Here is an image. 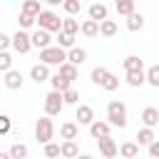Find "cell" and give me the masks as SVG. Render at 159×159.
I'll list each match as a JSON object with an SVG mask.
<instances>
[{
  "label": "cell",
  "mask_w": 159,
  "mask_h": 159,
  "mask_svg": "<svg viewBox=\"0 0 159 159\" xmlns=\"http://www.w3.org/2000/svg\"><path fill=\"white\" fill-rule=\"evenodd\" d=\"M107 122L109 127H117V129L127 127V104L122 99H112L107 104Z\"/></svg>",
  "instance_id": "6da1fadb"
},
{
  "label": "cell",
  "mask_w": 159,
  "mask_h": 159,
  "mask_svg": "<svg viewBox=\"0 0 159 159\" xmlns=\"http://www.w3.org/2000/svg\"><path fill=\"white\" fill-rule=\"evenodd\" d=\"M55 137V124H52V117H40L35 122V139L40 144H50Z\"/></svg>",
  "instance_id": "7a4b0ae2"
},
{
  "label": "cell",
  "mask_w": 159,
  "mask_h": 159,
  "mask_svg": "<svg viewBox=\"0 0 159 159\" xmlns=\"http://www.w3.org/2000/svg\"><path fill=\"white\" fill-rule=\"evenodd\" d=\"M40 62H42V65H47V67H52V65L62 67V65L67 62V52H65L62 47L52 45V47H47V50H42V52H40Z\"/></svg>",
  "instance_id": "3957f363"
},
{
  "label": "cell",
  "mask_w": 159,
  "mask_h": 159,
  "mask_svg": "<svg viewBox=\"0 0 159 159\" xmlns=\"http://www.w3.org/2000/svg\"><path fill=\"white\" fill-rule=\"evenodd\" d=\"M37 25H40V30H45V32H62V20H60V15L52 12V10H42L40 17H37Z\"/></svg>",
  "instance_id": "277c9868"
},
{
  "label": "cell",
  "mask_w": 159,
  "mask_h": 159,
  "mask_svg": "<svg viewBox=\"0 0 159 159\" xmlns=\"http://www.w3.org/2000/svg\"><path fill=\"white\" fill-rule=\"evenodd\" d=\"M65 102H62V94L60 92H47L45 94V117H57L62 112Z\"/></svg>",
  "instance_id": "5b68a950"
},
{
  "label": "cell",
  "mask_w": 159,
  "mask_h": 159,
  "mask_svg": "<svg viewBox=\"0 0 159 159\" xmlns=\"http://www.w3.org/2000/svg\"><path fill=\"white\" fill-rule=\"evenodd\" d=\"M12 50L20 52V55H27V52L32 50V40H30V35H27L25 30H17V32L12 35Z\"/></svg>",
  "instance_id": "8992f818"
},
{
  "label": "cell",
  "mask_w": 159,
  "mask_h": 159,
  "mask_svg": "<svg viewBox=\"0 0 159 159\" xmlns=\"http://www.w3.org/2000/svg\"><path fill=\"white\" fill-rule=\"evenodd\" d=\"M97 147H99V154H102L104 159H114V157L119 154V147H117V142H114L112 137L97 139Z\"/></svg>",
  "instance_id": "52a82bcc"
},
{
  "label": "cell",
  "mask_w": 159,
  "mask_h": 159,
  "mask_svg": "<svg viewBox=\"0 0 159 159\" xmlns=\"http://www.w3.org/2000/svg\"><path fill=\"white\" fill-rule=\"evenodd\" d=\"M30 40H32V47H37L40 52H42V50H47V47H52V35H50V32H45V30H40V27L30 35Z\"/></svg>",
  "instance_id": "ba28073f"
},
{
  "label": "cell",
  "mask_w": 159,
  "mask_h": 159,
  "mask_svg": "<svg viewBox=\"0 0 159 159\" xmlns=\"http://www.w3.org/2000/svg\"><path fill=\"white\" fill-rule=\"evenodd\" d=\"M50 77H52V75H50V67H47V65L37 62V65L30 67V80H35L37 84H40V82H50Z\"/></svg>",
  "instance_id": "9c48e42d"
},
{
  "label": "cell",
  "mask_w": 159,
  "mask_h": 159,
  "mask_svg": "<svg viewBox=\"0 0 159 159\" xmlns=\"http://www.w3.org/2000/svg\"><path fill=\"white\" fill-rule=\"evenodd\" d=\"M5 87L7 89H22V84H25V77H22V72L20 70H10V72H5Z\"/></svg>",
  "instance_id": "30bf717a"
},
{
  "label": "cell",
  "mask_w": 159,
  "mask_h": 159,
  "mask_svg": "<svg viewBox=\"0 0 159 159\" xmlns=\"http://www.w3.org/2000/svg\"><path fill=\"white\" fill-rule=\"evenodd\" d=\"M75 119L80 122V124H92L94 122V109L89 107V104H77V109H75Z\"/></svg>",
  "instance_id": "8fae6325"
},
{
  "label": "cell",
  "mask_w": 159,
  "mask_h": 159,
  "mask_svg": "<svg viewBox=\"0 0 159 159\" xmlns=\"http://www.w3.org/2000/svg\"><path fill=\"white\" fill-rule=\"evenodd\" d=\"M107 5L104 2H92L89 7H87V15H89V20H94V22H104L107 20Z\"/></svg>",
  "instance_id": "7c38bea8"
},
{
  "label": "cell",
  "mask_w": 159,
  "mask_h": 159,
  "mask_svg": "<svg viewBox=\"0 0 159 159\" xmlns=\"http://www.w3.org/2000/svg\"><path fill=\"white\" fill-rule=\"evenodd\" d=\"M142 122H144L147 129H154L159 124V109L157 107H144L142 109Z\"/></svg>",
  "instance_id": "4fadbf2b"
},
{
  "label": "cell",
  "mask_w": 159,
  "mask_h": 159,
  "mask_svg": "<svg viewBox=\"0 0 159 159\" xmlns=\"http://www.w3.org/2000/svg\"><path fill=\"white\" fill-rule=\"evenodd\" d=\"M109 122H99V119H94L92 124H89V134L94 137V139H104V137H109Z\"/></svg>",
  "instance_id": "5bb4252c"
},
{
  "label": "cell",
  "mask_w": 159,
  "mask_h": 159,
  "mask_svg": "<svg viewBox=\"0 0 159 159\" xmlns=\"http://www.w3.org/2000/svg\"><path fill=\"white\" fill-rule=\"evenodd\" d=\"M124 72H144V60L139 57V55H129V57H124Z\"/></svg>",
  "instance_id": "9a60e30c"
},
{
  "label": "cell",
  "mask_w": 159,
  "mask_h": 159,
  "mask_svg": "<svg viewBox=\"0 0 159 159\" xmlns=\"http://www.w3.org/2000/svg\"><path fill=\"white\" fill-rule=\"evenodd\" d=\"M77 134H80V127H77L75 122H65V124H60V137H62L65 142H75Z\"/></svg>",
  "instance_id": "2e32d148"
},
{
  "label": "cell",
  "mask_w": 159,
  "mask_h": 159,
  "mask_svg": "<svg viewBox=\"0 0 159 159\" xmlns=\"http://www.w3.org/2000/svg\"><path fill=\"white\" fill-rule=\"evenodd\" d=\"M84 60H87V50H84V47H72V50L67 52V62L75 65V67H80Z\"/></svg>",
  "instance_id": "e0dca14e"
},
{
  "label": "cell",
  "mask_w": 159,
  "mask_h": 159,
  "mask_svg": "<svg viewBox=\"0 0 159 159\" xmlns=\"http://www.w3.org/2000/svg\"><path fill=\"white\" fill-rule=\"evenodd\" d=\"M134 139H137V144H139V147H149L152 142H157V134H154V129L142 127V129L137 132V137H134Z\"/></svg>",
  "instance_id": "ac0fdd59"
},
{
  "label": "cell",
  "mask_w": 159,
  "mask_h": 159,
  "mask_svg": "<svg viewBox=\"0 0 159 159\" xmlns=\"http://www.w3.org/2000/svg\"><path fill=\"white\" fill-rule=\"evenodd\" d=\"M50 84H52V92H60V94H65V92L72 87V82H67V80L60 77V75H52V77H50Z\"/></svg>",
  "instance_id": "d6986e66"
},
{
  "label": "cell",
  "mask_w": 159,
  "mask_h": 159,
  "mask_svg": "<svg viewBox=\"0 0 159 159\" xmlns=\"http://www.w3.org/2000/svg\"><path fill=\"white\" fill-rule=\"evenodd\" d=\"M119 154H122L124 159H137V157H139V144H137V142H124V144L119 147Z\"/></svg>",
  "instance_id": "ffe728a7"
},
{
  "label": "cell",
  "mask_w": 159,
  "mask_h": 159,
  "mask_svg": "<svg viewBox=\"0 0 159 159\" xmlns=\"http://www.w3.org/2000/svg\"><path fill=\"white\" fill-rule=\"evenodd\" d=\"M20 12H25V15H30V17H40V12H42V5H40L37 0H25Z\"/></svg>",
  "instance_id": "44dd1931"
},
{
  "label": "cell",
  "mask_w": 159,
  "mask_h": 159,
  "mask_svg": "<svg viewBox=\"0 0 159 159\" xmlns=\"http://www.w3.org/2000/svg\"><path fill=\"white\" fill-rule=\"evenodd\" d=\"M142 27H144V15H142V12H132V15L127 17V30L139 32Z\"/></svg>",
  "instance_id": "7402d4cb"
},
{
  "label": "cell",
  "mask_w": 159,
  "mask_h": 159,
  "mask_svg": "<svg viewBox=\"0 0 159 159\" xmlns=\"http://www.w3.org/2000/svg\"><path fill=\"white\" fill-rule=\"evenodd\" d=\"M57 75H60V77H65L67 82H75V80L80 77V72H77V67H75V65H70V62H65V65H62V67L57 70Z\"/></svg>",
  "instance_id": "603a6c76"
},
{
  "label": "cell",
  "mask_w": 159,
  "mask_h": 159,
  "mask_svg": "<svg viewBox=\"0 0 159 159\" xmlns=\"http://www.w3.org/2000/svg\"><path fill=\"white\" fill-rule=\"evenodd\" d=\"M60 154H62L65 159H77V157H80V149H77L75 142H62V144H60Z\"/></svg>",
  "instance_id": "cb8c5ba5"
},
{
  "label": "cell",
  "mask_w": 159,
  "mask_h": 159,
  "mask_svg": "<svg viewBox=\"0 0 159 159\" xmlns=\"http://www.w3.org/2000/svg\"><path fill=\"white\" fill-rule=\"evenodd\" d=\"M80 32H82L84 37H94V35H99V22H94V20H84V22L80 25Z\"/></svg>",
  "instance_id": "d4e9b609"
},
{
  "label": "cell",
  "mask_w": 159,
  "mask_h": 159,
  "mask_svg": "<svg viewBox=\"0 0 159 159\" xmlns=\"http://www.w3.org/2000/svg\"><path fill=\"white\" fill-rule=\"evenodd\" d=\"M62 32H65V35H72V37H75V35L80 32V22H77L75 17H65V20H62Z\"/></svg>",
  "instance_id": "484cf974"
},
{
  "label": "cell",
  "mask_w": 159,
  "mask_h": 159,
  "mask_svg": "<svg viewBox=\"0 0 159 159\" xmlns=\"http://www.w3.org/2000/svg\"><path fill=\"white\" fill-rule=\"evenodd\" d=\"M99 35H102V37H114V35H117V22H114V20L99 22Z\"/></svg>",
  "instance_id": "4316f807"
},
{
  "label": "cell",
  "mask_w": 159,
  "mask_h": 159,
  "mask_svg": "<svg viewBox=\"0 0 159 159\" xmlns=\"http://www.w3.org/2000/svg\"><path fill=\"white\" fill-rule=\"evenodd\" d=\"M57 47H62L65 52H70V50H72V47H77V45H75V37H72V35L57 32Z\"/></svg>",
  "instance_id": "83f0119b"
},
{
  "label": "cell",
  "mask_w": 159,
  "mask_h": 159,
  "mask_svg": "<svg viewBox=\"0 0 159 159\" xmlns=\"http://www.w3.org/2000/svg\"><path fill=\"white\" fill-rule=\"evenodd\" d=\"M127 84L129 87H142V84H147V75L144 72H127Z\"/></svg>",
  "instance_id": "f1b7e54d"
},
{
  "label": "cell",
  "mask_w": 159,
  "mask_h": 159,
  "mask_svg": "<svg viewBox=\"0 0 159 159\" xmlns=\"http://www.w3.org/2000/svg\"><path fill=\"white\" fill-rule=\"evenodd\" d=\"M114 7H117V12H119V15H124V17H129L132 12H137L132 0H117V5H114Z\"/></svg>",
  "instance_id": "f546056e"
},
{
  "label": "cell",
  "mask_w": 159,
  "mask_h": 159,
  "mask_svg": "<svg viewBox=\"0 0 159 159\" xmlns=\"http://www.w3.org/2000/svg\"><path fill=\"white\" fill-rule=\"evenodd\" d=\"M10 157H12V159H27V144L15 142V144L10 147Z\"/></svg>",
  "instance_id": "4dcf8cb0"
},
{
  "label": "cell",
  "mask_w": 159,
  "mask_h": 159,
  "mask_svg": "<svg viewBox=\"0 0 159 159\" xmlns=\"http://www.w3.org/2000/svg\"><path fill=\"white\" fill-rule=\"evenodd\" d=\"M107 75H109V70H107V67H94V70L89 72L92 82H94V84H99V87H102V82L107 80Z\"/></svg>",
  "instance_id": "1f68e13d"
},
{
  "label": "cell",
  "mask_w": 159,
  "mask_h": 159,
  "mask_svg": "<svg viewBox=\"0 0 159 159\" xmlns=\"http://www.w3.org/2000/svg\"><path fill=\"white\" fill-rule=\"evenodd\" d=\"M102 89H104V92H114V89H119V77H117L114 72H109L107 80L102 82Z\"/></svg>",
  "instance_id": "d6a6232c"
},
{
  "label": "cell",
  "mask_w": 159,
  "mask_h": 159,
  "mask_svg": "<svg viewBox=\"0 0 159 159\" xmlns=\"http://www.w3.org/2000/svg\"><path fill=\"white\" fill-rule=\"evenodd\" d=\"M62 7H65V12L72 17V15H77V12H82V2L80 0H65L62 2Z\"/></svg>",
  "instance_id": "836d02e7"
},
{
  "label": "cell",
  "mask_w": 159,
  "mask_h": 159,
  "mask_svg": "<svg viewBox=\"0 0 159 159\" xmlns=\"http://www.w3.org/2000/svg\"><path fill=\"white\" fill-rule=\"evenodd\" d=\"M147 84H152V87H159V65H152L147 72Z\"/></svg>",
  "instance_id": "e575fe53"
},
{
  "label": "cell",
  "mask_w": 159,
  "mask_h": 159,
  "mask_svg": "<svg viewBox=\"0 0 159 159\" xmlns=\"http://www.w3.org/2000/svg\"><path fill=\"white\" fill-rule=\"evenodd\" d=\"M62 102H65V104H75V107H77V104H80V92H77L75 87H70V89L62 94Z\"/></svg>",
  "instance_id": "d590c367"
},
{
  "label": "cell",
  "mask_w": 159,
  "mask_h": 159,
  "mask_svg": "<svg viewBox=\"0 0 159 159\" xmlns=\"http://www.w3.org/2000/svg\"><path fill=\"white\" fill-rule=\"evenodd\" d=\"M37 22V17H30V15H25V12H20V17H17V25H20V30H27V27H32Z\"/></svg>",
  "instance_id": "8d00e7d4"
},
{
  "label": "cell",
  "mask_w": 159,
  "mask_h": 159,
  "mask_svg": "<svg viewBox=\"0 0 159 159\" xmlns=\"http://www.w3.org/2000/svg\"><path fill=\"white\" fill-rule=\"evenodd\" d=\"M45 157H47V159H57V157H62V154H60V144H55V142L45 144Z\"/></svg>",
  "instance_id": "74e56055"
},
{
  "label": "cell",
  "mask_w": 159,
  "mask_h": 159,
  "mask_svg": "<svg viewBox=\"0 0 159 159\" xmlns=\"http://www.w3.org/2000/svg\"><path fill=\"white\" fill-rule=\"evenodd\" d=\"M12 70V57L10 52H0V72H10Z\"/></svg>",
  "instance_id": "f35d334b"
},
{
  "label": "cell",
  "mask_w": 159,
  "mask_h": 159,
  "mask_svg": "<svg viewBox=\"0 0 159 159\" xmlns=\"http://www.w3.org/2000/svg\"><path fill=\"white\" fill-rule=\"evenodd\" d=\"M10 129H12V122H10V117H7V114H0V137H2V134H7Z\"/></svg>",
  "instance_id": "ab89813d"
},
{
  "label": "cell",
  "mask_w": 159,
  "mask_h": 159,
  "mask_svg": "<svg viewBox=\"0 0 159 159\" xmlns=\"http://www.w3.org/2000/svg\"><path fill=\"white\" fill-rule=\"evenodd\" d=\"M12 45V37L10 35H5V32H0V52H7V47Z\"/></svg>",
  "instance_id": "60d3db41"
},
{
  "label": "cell",
  "mask_w": 159,
  "mask_h": 159,
  "mask_svg": "<svg viewBox=\"0 0 159 159\" xmlns=\"http://www.w3.org/2000/svg\"><path fill=\"white\" fill-rule=\"evenodd\" d=\"M147 149H149V157H152V159H159V139H157V142H152Z\"/></svg>",
  "instance_id": "b9f144b4"
},
{
  "label": "cell",
  "mask_w": 159,
  "mask_h": 159,
  "mask_svg": "<svg viewBox=\"0 0 159 159\" xmlns=\"http://www.w3.org/2000/svg\"><path fill=\"white\" fill-rule=\"evenodd\" d=\"M0 159H12V157H10V152H0Z\"/></svg>",
  "instance_id": "7bdbcfd3"
},
{
  "label": "cell",
  "mask_w": 159,
  "mask_h": 159,
  "mask_svg": "<svg viewBox=\"0 0 159 159\" xmlns=\"http://www.w3.org/2000/svg\"><path fill=\"white\" fill-rule=\"evenodd\" d=\"M77 159H94V157H92V154H80Z\"/></svg>",
  "instance_id": "ee69618b"
},
{
  "label": "cell",
  "mask_w": 159,
  "mask_h": 159,
  "mask_svg": "<svg viewBox=\"0 0 159 159\" xmlns=\"http://www.w3.org/2000/svg\"><path fill=\"white\" fill-rule=\"evenodd\" d=\"M0 114H2V112H0Z\"/></svg>",
  "instance_id": "f6af8a7d"
}]
</instances>
